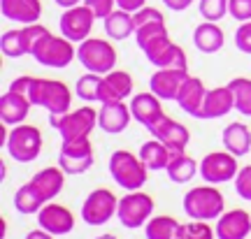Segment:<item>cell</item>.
I'll use <instances>...</instances> for the list:
<instances>
[{"label": "cell", "instance_id": "23", "mask_svg": "<svg viewBox=\"0 0 251 239\" xmlns=\"http://www.w3.org/2000/svg\"><path fill=\"white\" fill-rule=\"evenodd\" d=\"M205 96H207V89H205V84H202V79L188 74L186 79H184V84H181L177 97H175V102L179 105L181 112H186L191 116H198L200 107L205 102Z\"/></svg>", "mask_w": 251, "mask_h": 239}, {"label": "cell", "instance_id": "37", "mask_svg": "<svg viewBox=\"0 0 251 239\" xmlns=\"http://www.w3.org/2000/svg\"><path fill=\"white\" fill-rule=\"evenodd\" d=\"M198 9L205 21H221L228 14V0H200Z\"/></svg>", "mask_w": 251, "mask_h": 239}, {"label": "cell", "instance_id": "12", "mask_svg": "<svg viewBox=\"0 0 251 239\" xmlns=\"http://www.w3.org/2000/svg\"><path fill=\"white\" fill-rule=\"evenodd\" d=\"M237 172L240 163L230 151H212L200 160V177L205 179V184H226L237 177Z\"/></svg>", "mask_w": 251, "mask_h": 239}, {"label": "cell", "instance_id": "29", "mask_svg": "<svg viewBox=\"0 0 251 239\" xmlns=\"http://www.w3.org/2000/svg\"><path fill=\"white\" fill-rule=\"evenodd\" d=\"M105 21V33L112 40H128L130 35H135V19L133 12H126V9L117 7Z\"/></svg>", "mask_w": 251, "mask_h": 239}, {"label": "cell", "instance_id": "33", "mask_svg": "<svg viewBox=\"0 0 251 239\" xmlns=\"http://www.w3.org/2000/svg\"><path fill=\"white\" fill-rule=\"evenodd\" d=\"M100 89H102V74L96 72H86L75 84V93L86 102H100Z\"/></svg>", "mask_w": 251, "mask_h": 239}, {"label": "cell", "instance_id": "30", "mask_svg": "<svg viewBox=\"0 0 251 239\" xmlns=\"http://www.w3.org/2000/svg\"><path fill=\"white\" fill-rule=\"evenodd\" d=\"M170 156H172V151L168 149L161 140H156V137H153L151 142H144L142 146H140V158H142L144 165L149 169H153V172L168 167Z\"/></svg>", "mask_w": 251, "mask_h": 239}, {"label": "cell", "instance_id": "1", "mask_svg": "<svg viewBox=\"0 0 251 239\" xmlns=\"http://www.w3.org/2000/svg\"><path fill=\"white\" fill-rule=\"evenodd\" d=\"M184 212L196 221H216L226 212V197L216 184L193 186L184 195Z\"/></svg>", "mask_w": 251, "mask_h": 239}, {"label": "cell", "instance_id": "7", "mask_svg": "<svg viewBox=\"0 0 251 239\" xmlns=\"http://www.w3.org/2000/svg\"><path fill=\"white\" fill-rule=\"evenodd\" d=\"M147 61L151 63L153 68H177V70H188V58L186 51L179 45H175L168 33L149 40L142 47Z\"/></svg>", "mask_w": 251, "mask_h": 239}, {"label": "cell", "instance_id": "2", "mask_svg": "<svg viewBox=\"0 0 251 239\" xmlns=\"http://www.w3.org/2000/svg\"><path fill=\"white\" fill-rule=\"evenodd\" d=\"M28 97L33 105L47 109L49 114H65L72 105V91L65 86V81L49 77H35Z\"/></svg>", "mask_w": 251, "mask_h": 239}, {"label": "cell", "instance_id": "17", "mask_svg": "<svg viewBox=\"0 0 251 239\" xmlns=\"http://www.w3.org/2000/svg\"><path fill=\"white\" fill-rule=\"evenodd\" d=\"M216 239H247L251 235V214L244 209H230L216 218Z\"/></svg>", "mask_w": 251, "mask_h": 239}, {"label": "cell", "instance_id": "14", "mask_svg": "<svg viewBox=\"0 0 251 239\" xmlns=\"http://www.w3.org/2000/svg\"><path fill=\"white\" fill-rule=\"evenodd\" d=\"M128 105H130V112H133V119L137 123H142L147 130H151L153 125L158 123V119L165 116V112H163V100L156 96L153 91L133 96Z\"/></svg>", "mask_w": 251, "mask_h": 239}, {"label": "cell", "instance_id": "46", "mask_svg": "<svg viewBox=\"0 0 251 239\" xmlns=\"http://www.w3.org/2000/svg\"><path fill=\"white\" fill-rule=\"evenodd\" d=\"M144 5H147V0H117V7L126 9V12H137Z\"/></svg>", "mask_w": 251, "mask_h": 239}, {"label": "cell", "instance_id": "31", "mask_svg": "<svg viewBox=\"0 0 251 239\" xmlns=\"http://www.w3.org/2000/svg\"><path fill=\"white\" fill-rule=\"evenodd\" d=\"M45 204H47V200L40 195V191L30 181L24 184V186H19L17 193H14V207L21 214H37Z\"/></svg>", "mask_w": 251, "mask_h": 239}, {"label": "cell", "instance_id": "16", "mask_svg": "<svg viewBox=\"0 0 251 239\" xmlns=\"http://www.w3.org/2000/svg\"><path fill=\"white\" fill-rule=\"evenodd\" d=\"M149 133L156 137V140H161L168 149L175 153V151H186L188 142H191V133H188V128L179 121H175L170 116L165 114L163 119H158V123L153 125Z\"/></svg>", "mask_w": 251, "mask_h": 239}, {"label": "cell", "instance_id": "49", "mask_svg": "<svg viewBox=\"0 0 251 239\" xmlns=\"http://www.w3.org/2000/svg\"><path fill=\"white\" fill-rule=\"evenodd\" d=\"M58 7H63V9H68V7H75V5H81L84 0H54Z\"/></svg>", "mask_w": 251, "mask_h": 239}, {"label": "cell", "instance_id": "43", "mask_svg": "<svg viewBox=\"0 0 251 239\" xmlns=\"http://www.w3.org/2000/svg\"><path fill=\"white\" fill-rule=\"evenodd\" d=\"M228 12L230 17L237 19L240 24L251 19V0H228Z\"/></svg>", "mask_w": 251, "mask_h": 239}, {"label": "cell", "instance_id": "25", "mask_svg": "<svg viewBox=\"0 0 251 239\" xmlns=\"http://www.w3.org/2000/svg\"><path fill=\"white\" fill-rule=\"evenodd\" d=\"M226 35L219 21H202L198 24L196 30H193V45H196L198 51L202 53H216L224 49Z\"/></svg>", "mask_w": 251, "mask_h": 239}, {"label": "cell", "instance_id": "50", "mask_svg": "<svg viewBox=\"0 0 251 239\" xmlns=\"http://www.w3.org/2000/svg\"><path fill=\"white\" fill-rule=\"evenodd\" d=\"M7 140H9V135H7V123H2V125H0V144H2V146H7Z\"/></svg>", "mask_w": 251, "mask_h": 239}, {"label": "cell", "instance_id": "24", "mask_svg": "<svg viewBox=\"0 0 251 239\" xmlns=\"http://www.w3.org/2000/svg\"><path fill=\"white\" fill-rule=\"evenodd\" d=\"M2 17L17 24H35L42 14V0H0Z\"/></svg>", "mask_w": 251, "mask_h": 239}, {"label": "cell", "instance_id": "41", "mask_svg": "<svg viewBox=\"0 0 251 239\" xmlns=\"http://www.w3.org/2000/svg\"><path fill=\"white\" fill-rule=\"evenodd\" d=\"M233 181H235V191H237V195H240L242 200H249L251 202V165L240 167V172H237V177H235Z\"/></svg>", "mask_w": 251, "mask_h": 239}, {"label": "cell", "instance_id": "34", "mask_svg": "<svg viewBox=\"0 0 251 239\" xmlns=\"http://www.w3.org/2000/svg\"><path fill=\"white\" fill-rule=\"evenodd\" d=\"M228 86L235 93V109L244 116H251V79L249 77H235L228 81Z\"/></svg>", "mask_w": 251, "mask_h": 239}, {"label": "cell", "instance_id": "35", "mask_svg": "<svg viewBox=\"0 0 251 239\" xmlns=\"http://www.w3.org/2000/svg\"><path fill=\"white\" fill-rule=\"evenodd\" d=\"M175 239H216V230H212V225L207 221L191 218L188 223H179Z\"/></svg>", "mask_w": 251, "mask_h": 239}, {"label": "cell", "instance_id": "26", "mask_svg": "<svg viewBox=\"0 0 251 239\" xmlns=\"http://www.w3.org/2000/svg\"><path fill=\"white\" fill-rule=\"evenodd\" d=\"M30 184L40 191V195L45 197L47 202H51L54 197H58V193L63 191L65 186V169L58 165V167H45L35 172L33 179H30Z\"/></svg>", "mask_w": 251, "mask_h": 239}, {"label": "cell", "instance_id": "20", "mask_svg": "<svg viewBox=\"0 0 251 239\" xmlns=\"http://www.w3.org/2000/svg\"><path fill=\"white\" fill-rule=\"evenodd\" d=\"M30 97L24 96V93H17V91H5L0 96V121L7 125H19L24 123L30 114Z\"/></svg>", "mask_w": 251, "mask_h": 239}, {"label": "cell", "instance_id": "9", "mask_svg": "<svg viewBox=\"0 0 251 239\" xmlns=\"http://www.w3.org/2000/svg\"><path fill=\"white\" fill-rule=\"evenodd\" d=\"M153 214V197L149 193L142 191H128V195H124L119 200V221L124 228L135 230V228H142L147 225V221L151 218Z\"/></svg>", "mask_w": 251, "mask_h": 239}, {"label": "cell", "instance_id": "38", "mask_svg": "<svg viewBox=\"0 0 251 239\" xmlns=\"http://www.w3.org/2000/svg\"><path fill=\"white\" fill-rule=\"evenodd\" d=\"M24 30V42H26V53H33V49H35L37 45H40V40H45L51 30L47 26H42V24H26V26L21 28Z\"/></svg>", "mask_w": 251, "mask_h": 239}, {"label": "cell", "instance_id": "5", "mask_svg": "<svg viewBox=\"0 0 251 239\" xmlns=\"http://www.w3.org/2000/svg\"><path fill=\"white\" fill-rule=\"evenodd\" d=\"M77 58L86 70L96 74H107L117 68V49L100 37H86L84 42H79Z\"/></svg>", "mask_w": 251, "mask_h": 239}, {"label": "cell", "instance_id": "3", "mask_svg": "<svg viewBox=\"0 0 251 239\" xmlns=\"http://www.w3.org/2000/svg\"><path fill=\"white\" fill-rule=\"evenodd\" d=\"M147 172L149 167L144 165L140 153L135 156L133 151L119 149L109 156V174L126 191H140L147 184Z\"/></svg>", "mask_w": 251, "mask_h": 239}, {"label": "cell", "instance_id": "8", "mask_svg": "<svg viewBox=\"0 0 251 239\" xmlns=\"http://www.w3.org/2000/svg\"><path fill=\"white\" fill-rule=\"evenodd\" d=\"M42 151V133L37 125L19 123L9 130L7 153L19 163H33Z\"/></svg>", "mask_w": 251, "mask_h": 239}, {"label": "cell", "instance_id": "27", "mask_svg": "<svg viewBox=\"0 0 251 239\" xmlns=\"http://www.w3.org/2000/svg\"><path fill=\"white\" fill-rule=\"evenodd\" d=\"M221 142H224V149L235 153L237 158L247 156L251 149V130L249 125L244 123H228L224 128V135H221Z\"/></svg>", "mask_w": 251, "mask_h": 239}, {"label": "cell", "instance_id": "21", "mask_svg": "<svg viewBox=\"0 0 251 239\" xmlns=\"http://www.w3.org/2000/svg\"><path fill=\"white\" fill-rule=\"evenodd\" d=\"M230 109H235V93L230 86H219V89H207L205 102L200 107L196 119H221Z\"/></svg>", "mask_w": 251, "mask_h": 239}, {"label": "cell", "instance_id": "4", "mask_svg": "<svg viewBox=\"0 0 251 239\" xmlns=\"http://www.w3.org/2000/svg\"><path fill=\"white\" fill-rule=\"evenodd\" d=\"M49 123L61 133V142L89 137L91 130L98 125V112L91 105H84L79 109H70L65 114H49Z\"/></svg>", "mask_w": 251, "mask_h": 239}, {"label": "cell", "instance_id": "40", "mask_svg": "<svg viewBox=\"0 0 251 239\" xmlns=\"http://www.w3.org/2000/svg\"><path fill=\"white\" fill-rule=\"evenodd\" d=\"M163 33H168V28H165V24H147V26H140L135 28V42H137V47L142 49L149 40H153V37L163 35Z\"/></svg>", "mask_w": 251, "mask_h": 239}, {"label": "cell", "instance_id": "6", "mask_svg": "<svg viewBox=\"0 0 251 239\" xmlns=\"http://www.w3.org/2000/svg\"><path fill=\"white\" fill-rule=\"evenodd\" d=\"M30 56L45 68H68L77 58V47L65 35L49 33L45 40H40V45L33 49Z\"/></svg>", "mask_w": 251, "mask_h": 239}, {"label": "cell", "instance_id": "47", "mask_svg": "<svg viewBox=\"0 0 251 239\" xmlns=\"http://www.w3.org/2000/svg\"><path fill=\"white\" fill-rule=\"evenodd\" d=\"M165 2V7L172 9V12H184L193 5V0H163Z\"/></svg>", "mask_w": 251, "mask_h": 239}, {"label": "cell", "instance_id": "44", "mask_svg": "<svg viewBox=\"0 0 251 239\" xmlns=\"http://www.w3.org/2000/svg\"><path fill=\"white\" fill-rule=\"evenodd\" d=\"M84 5L93 9L96 19H107L117 9V0H84Z\"/></svg>", "mask_w": 251, "mask_h": 239}, {"label": "cell", "instance_id": "42", "mask_svg": "<svg viewBox=\"0 0 251 239\" xmlns=\"http://www.w3.org/2000/svg\"><path fill=\"white\" fill-rule=\"evenodd\" d=\"M235 45L242 53H249L251 56V19L249 21H242L240 28L235 30Z\"/></svg>", "mask_w": 251, "mask_h": 239}, {"label": "cell", "instance_id": "48", "mask_svg": "<svg viewBox=\"0 0 251 239\" xmlns=\"http://www.w3.org/2000/svg\"><path fill=\"white\" fill-rule=\"evenodd\" d=\"M26 239H56V235H51V232L45 230V228H37V230H30V232H28Z\"/></svg>", "mask_w": 251, "mask_h": 239}, {"label": "cell", "instance_id": "45", "mask_svg": "<svg viewBox=\"0 0 251 239\" xmlns=\"http://www.w3.org/2000/svg\"><path fill=\"white\" fill-rule=\"evenodd\" d=\"M33 81H35V77H30V74H21V77H17V79L9 81V91H17V93H24V96H28L30 93V86H33Z\"/></svg>", "mask_w": 251, "mask_h": 239}, {"label": "cell", "instance_id": "15", "mask_svg": "<svg viewBox=\"0 0 251 239\" xmlns=\"http://www.w3.org/2000/svg\"><path fill=\"white\" fill-rule=\"evenodd\" d=\"M37 216V225L49 230L51 235H68V232L75 230V214L63 207V204H56V202H47L40 212L35 214Z\"/></svg>", "mask_w": 251, "mask_h": 239}, {"label": "cell", "instance_id": "19", "mask_svg": "<svg viewBox=\"0 0 251 239\" xmlns=\"http://www.w3.org/2000/svg\"><path fill=\"white\" fill-rule=\"evenodd\" d=\"M186 77H188V70L158 68V70L151 74V79H149V91H153L161 100H175Z\"/></svg>", "mask_w": 251, "mask_h": 239}, {"label": "cell", "instance_id": "22", "mask_svg": "<svg viewBox=\"0 0 251 239\" xmlns=\"http://www.w3.org/2000/svg\"><path fill=\"white\" fill-rule=\"evenodd\" d=\"M133 93V77L126 70H114L102 74V89H100V105L102 102H119Z\"/></svg>", "mask_w": 251, "mask_h": 239}, {"label": "cell", "instance_id": "51", "mask_svg": "<svg viewBox=\"0 0 251 239\" xmlns=\"http://www.w3.org/2000/svg\"><path fill=\"white\" fill-rule=\"evenodd\" d=\"M96 239H119L117 235H100V237H96Z\"/></svg>", "mask_w": 251, "mask_h": 239}, {"label": "cell", "instance_id": "10", "mask_svg": "<svg viewBox=\"0 0 251 239\" xmlns=\"http://www.w3.org/2000/svg\"><path fill=\"white\" fill-rule=\"evenodd\" d=\"M119 212V197L109 188H96L81 204V221L86 225H105Z\"/></svg>", "mask_w": 251, "mask_h": 239}, {"label": "cell", "instance_id": "32", "mask_svg": "<svg viewBox=\"0 0 251 239\" xmlns=\"http://www.w3.org/2000/svg\"><path fill=\"white\" fill-rule=\"evenodd\" d=\"M179 230V221L175 216H151L144 225L147 239H175Z\"/></svg>", "mask_w": 251, "mask_h": 239}, {"label": "cell", "instance_id": "36", "mask_svg": "<svg viewBox=\"0 0 251 239\" xmlns=\"http://www.w3.org/2000/svg\"><path fill=\"white\" fill-rule=\"evenodd\" d=\"M0 49L7 58H19L26 53V42H24V30L17 28V30H7L2 33V40H0Z\"/></svg>", "mask_w": 251, "mask_h": 239}, {"label": "cell", "instance_id": "28", "mask_svg": "<svg viewBox=\"0 0 251 239\" xmlns=\"http://www.w3.org/2000/svg\"><path fill=\"white\" fill-rule=\"evenodd\" d=\"M165 172H168L170 181H175V184H186V181H191V179L200 172V165L188 156L186 151H175L170 156V163H168Z\"/></svg>", "mask_w": 251, "mask_h": 239}, {"label": "cell", "instance_id": "39", "mask_svg": "<svg viewBox=\"0 0 251 239\" xmlns=\"http://www.w3.org/2000/svg\"><path fill=\"white\" fill-rule=\"evenodd\" d=\"M133 19H135V28L147 26V24H165V17H163L161 9L149 7V5H144L137 12H133Z\"/></svg>", "mask_w": 251, "mask_h": 239}, {"label": "cell", "instance_id": "11", "mask_svg": "<svg viewBox=\"0 0 251 239\" xmlns=\"http://www.w3.org/2000/svg\"><path fill=\"white\" fill-rule=\"evenodd\" d=\"M58 165L65 169V174H84L93 165V144L89 137L65 140L58 151Z\"/></svg>", "mask_w": 251, "mask_h": 239}, {"label": "cell", "instance_id": "13", "mask_svg": "<svg viewBox=\"0 0 251 239\" xmlns=\"http://www.w3.org/2000/svg\"><path fill=\"white\" fill-rule=\"evenodd\" d=\"M93 24H96V14L89 5H75V7H68L58 19V28H61V35H65L72 42H84L86 37L91 35L93 30Z\"/></svg>", "mask_w": 251, "mask_h": 239}, {"label": "cell", "instance_id": "18", "mask_svg": "<svg viewBox=\"0 0 251 239\" xmlns=\"http://www.w3.org/2000/svg\"><path fill=\"white\" fill-rule=\"evenodd\" d=\"M133 119V112H130V105H126L124 100L119 102H102L98 112V125L100 130H105L107 135H119L124 133L128 123Z\"/></svg>", "mask_w": 251, "mask_h": 239}]
</instances>
